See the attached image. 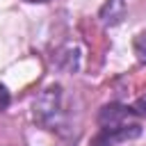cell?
Wrapping results in <instances>:
<instances>
[{
	"label": "cell",
	"instance_id": "obj_7",
	"mask_svg": "<svg viewBox=\"0 0 146 146\" xmlns=\"http://www.w3.org/2000/svg\"><path fill=\"white\" fill-rule=\"evenodd\" d=\"M7 105H9V91L0 84V110H5Z\"/></svg>",
	"mask_w": 146,
	"mask_h": 146
},
{
	"label": "cell",
	"instance_id": "obj_1",
	"mask_svg": "<svg viewBox=\"0 0 146 146\" xmlns=\"http://www.w3.org/2000/svg\"><path fill=\"white\" fill-rule=\"evenodd\" d=\"M141 135L139 123H123V125H112V128H100V132L94 137L91 146H116L121 141H130Z\"/></svg>",
	"mask_w": 146,
	"mask_h": 146
},
{
	"label": "cell",
	"instance_id": "obj_2",
	"mask_svg": "<svg viewBox=\"0 0 146 146\" xmlns=\"http://www.w3.org/2000/svg\"><path fill=\"white\" fill-rule=\"evenodd\" d=\"M59 100H62L59 89H48V91L39 98V103L34 105L39 119H41L46 125H50L52 130L59 125V116H62V103H59Z\"/></svg>",
	"mask_w": 146,
	"mask_h": 146
},
{
	"label": "cell",
	"instance_id": "obj_4",
	"mask_svg": "<svg viewBox=\"0 0 146 146\" xmlns=\"http://www.w3.org/2000/svg\"><path fill=\"white\" fill-rule=\"evenodd\" d=\"M125 14V0H107L100 9V21L105 25H116Z\"/></svg>",
	"mask_w": 146,
	"mask_h": 146
},
{
	"label": "cell",
	"instance_id": "obj_3",
	"mask_svg": "<svg viewBox=\"0 0 146 146\" xmlns=\"http://www.w3.org/2000/svg\"><path fill=\"white\" fill-rule=\"evenodd\" d=\"M132 107L125 105H105L98 114V123L103 128H112V125H123V123H132Z\"/></svg>",
	"mask_w": 146,
	"mask_h": 146
},
{
	"label": "cell",
	"instance_id": "obj_6",
	"mask_svg": "<svg viewBox=\"0 0 146 146\" xmlns=\"http://www.w3.org/2000/svg\"><path fill=\"white\" fill-rule=\"evenodd\" d=\"M132 112H135V114H139V116H146V94H144V96H139V98L135 100Z\"/></svg>",
	"mask_w": 146,
	"mask_h": 146
},
{
	"label": "cell",
	"instance_id": "obj_5",
	"mask_svg": "<svg viewBox=\"0 0 146 146\" xmlns=\"http://www.w3.org/2000/svg\"><path fill=\"white\" fill-rule=\"evenodd\" d=\"M132 48H135L137 59H139L141 64H146V32H141V34H137V36H135Z\"/></svg>",
	"mask_w": 146,
	"mask_h": 146
},
{
	"label": "cell",
	"instance_id": "obj_8",
	"mask_svg": "<svg viewBox=\"0 0 146 146\" xmlns=\"http://www.w3.org/2000/svg\"><path fill=\"white\" fill-rule=\"evenodd\" d=\"M25 2H48V0H25Z\"/></svg>",
	"mask_w": 146,
	"mask_h": 146
}]
</instances>
